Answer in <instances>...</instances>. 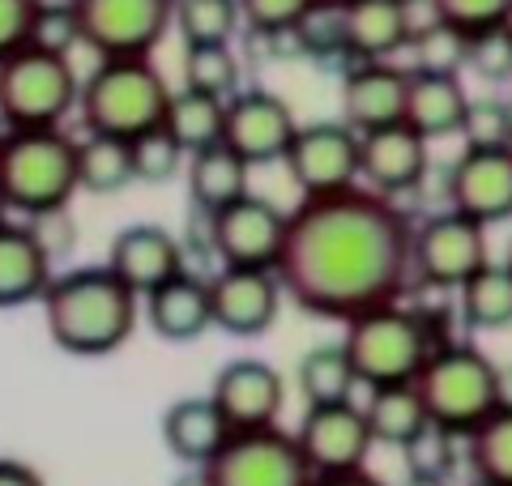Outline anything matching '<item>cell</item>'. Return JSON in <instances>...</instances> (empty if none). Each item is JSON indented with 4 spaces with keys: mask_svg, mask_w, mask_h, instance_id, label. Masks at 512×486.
Returning a JSON list of instances; mask_svg holds the SVG:
<instances>
[{
    "mask_svg": "<svg viewBox=\"0 0 512 486\" xmlns=\"http://www.w3.org/2000/svg\"><path fill=\"white\" fill-rule=\"evenodd\" d=\"M410 235V218L372 188L303 197L286 214L274 278L303 312L350 320L397 303L410 278Z\"/></svg>",
    "mask_w": 512,
    "mask_h": 486,
    "instance_id": "cell-1",
    "label": "cell"
},
{
    "mask_svg": "<svg viewBox=\"0 0 512 486\" xmlns=\"http://www.w3.org/2000/svg\"><path fill=\"white\" fill-rule=\"evenodd\" d=\"M39 303L52 342L64 354H77V359L116 354L133 337L141 316V299L107 265L60 273L47 282Z\"/></svg>",
    "mask_w": 512,
    "mask_h": 486,
    "instance_id": "cell-2",
    "label": "cell"
},
{
    "mask_svg": "<svg viewBox=\"0 0 512 486\" xmlns=\"http://www.w3.org/2000/svg\"><path fill=\"white\" fill-rule=\"evenodd\" d=\"M77 192V141L60 128H5L0 141V197L9 214L30 222L69 209Z\"/></svg>",
    "mask_w": 512,
    "mask_h": 486,
    "instance_id": "cell-3",
    "label": "cell"
},
{
    "mask_svg": "<svg viewBox=\"0 0 512 486\" xmlns=\"http://www.w3.org/2000/svg\"><path fill=\"white\" fill-rule=\"evenodd\" d=\"M171 86L150 60H99L82 86H77V111L86 133L133 141L163 124Z\"/></svg>",
    "mask_w": 512,
    "mask_h": 486,
    "instance_id": "cell-4",
    "label": "cell"
},
{
    "mask_svg": "<svg viewBox=\"0 0 512 486\" xmlns=\"http://www.w3.org/2000/svg\"><path fill=\"white\" fill-rule=\"evenodd\" d=\"M410 384L423 401L427 423L457 440H466L495 414V363L466 342L436 346Z\"/></svg>",
    "mask_w": 512,
    "mask_h": 486,
    "instance_id": "cell-5",
    "label": "cell"
},
{
    "mask_svg": "<svg viewBox=\"0 0 512 486\" xmlns=\"http://www.w3.org/2000/svg\"><path fill=\"white\" fill-rule=\"evenodd\" d=\"M338 346L346 354L350 371H355V384H367V388L410 384L427 363V354L436 350L423 316L402 303H384V307H372V312L350 316L346 337Z\"/></svg>",
    "mask_w": 512,
    "mask_h": 486,
    "instance_id": "cell-6",
    "label": "cell"
},
{
    "mask_svg": "<svg viewBox=\"0 0 512 486\" xmlns=\"http://www.w3.org/2000/svg\"><path fill=\"white\" fill-rule=\"evenodd\" d=\"M77 73L69 56L18 47L0 60V128H60L77 107Z\"/></svg>",
    "mask_w": 512,
    "mask_h": 486,
    "instance_id": "cell-7",
    "label": "cell"
},
{
    "mask_svg": "<svg viewBox=\"0 0 512 486\" xmlns=\"http://www.w3.org/2000/svg\"><path fill=\"white\" fill-rule=\"evenodd\" d=\"M175 0H77V35L99 60H150L171 30Z\"/></svg>",
    "mask_w": 512,
    "mask_h": 486,
    "instance_id": "cell-8",
    "label": "cell"
},
{
    "mask_svg": "<svg viewBox=\"0 0 512 486\" xmlns=\"http://www.w3.org/2000/svg\"><path fill=\"white\" fill-rule=\"evenodd\" d=\"M205 486H312V469L299 457L295 435L282 427L231 435L201 465Z\"/></svg>",
    "mask_w": 512,
    "mask_h": 486,
    "instance_id": "cell-9",
    "label": "cell"
},
{
    "mask_svg": "<svg viewBox=\"0 0 512 486\" xmlns=\"http://www.w3.org/2000/svg\"><path fill=\"white\" fill-rule=\"evenodd\" d=\"M487 256V226H478L461 214H436L410 235V269L436 290H461Z\"/></svg>",
    "mask_w": 512,
    "mask_h": 486,
    "instance_id": "cell-10",
    "label": "cell"
},
{
    "mask_svg": "<svg viewBox=\"0 0 512 486\" xmlns=\"http://www.w3.org/2000/svg\"><path fill=\"white\" fill-rule=\"evenodd\" d=\"M282 239L286 214L274 201L252 197V192L210 214V248L222 269H274Z\"/></svg>",
    "mask_w": 512,
    "mask_h": 486,
    "instance_id": "cell-11",
    "label": "cell"
},
{
    "mask_svg": "<svg viewBox=\"0 0 512 486\" xmlns=\"http://www.w3.org/2000/svg\"><path fill=\"white\" fill-rule=\"evenodd\" d=\"M282 162L303 197H329L359 180V133L342 120L303 124Z\"/></svg>",
    "mask_w": 512,
    "mask_h": 486,
    "instance_id": "cell-12",
    "label": "cell"
},
{
    "mask_svg": "<svg viewBox=\"0 0 512 486\" xmlns=\"http://www.w3.org/2000/svg\"><path fill=\"white\" fill-rule=\"evenodd\" d=\"M299 457L308 461L312 478H329V474H355L367 465L372 452V431L367 418L355 401H338V405H308L303 423L295 431Z\"/></svg>",
    "mask_w": 512,
    "mask_h": 486,
    "instance_id": "cell-13",
    "label": "cell"
},
{
    "mask_svg": "<svg viewBox=\"0 0 512 486\" xmlns=\"http://www.w3.org/2000/svg\"><path fill=\"white\" fill-rule=\"evenodd\" d=\"M295 111L269 90H235L222 111V145L248 167L282 162L295 141Z\"/></svg>",
    "mask_w": 512,
    "mask_h": 486,
    "instance_id": "cell-14",
    "label": "cell"
},
{
    "mask_svg": "<svg viewBox=\"0 0 512 486\" xmlns=\"http://www.w3.org/2000/svg\"><path fill=\"white\" fill-rule=\"evenodd\" d=\"M210 401L231 435L265 431V427H278L282 405H286V384L265 359H235L214 376Z\"/></svg>",
    "mask_w": 512,
    "mask_h": 486,
    "instance_id": "cell-15",
    "label": "cell"
},
{
    "mask_svg": "<svg viewBox=\"0 0 512 486\" xmlns=\"http://www.w3.org/2000/svg\"><path fill=\"white\" fill-rule=\"evenodd\" d=\"M448 205L478 226L512 218V150H466L448 171Z\"/></svg>",
    "mask_w": 512,
    "mask_h": 486,
    "instance_id": "cell-16",
    "label": "cell"
},
{
    "mask_svg": "<svg viewBox=\"0 0 512 486\" xmlns=\"http://www.w3.org/2000/svg\"><path fill=\"white\" fill-rule=\"evenodd\" d=\"M210 286V324L231 337H261L278 320L282 286L274 269H222Z\"/></svg>",
    "mask_w": 512,
    "mask_h": 486,
    "instance_id": "cell-17",
    "label": "cell"
},
{
    "mask_svg": "<svg viewBox=\"0 0 512 486\" xmlns=\"http://www.w3.org/2000/svg\"><path fill=\"white\" fill-rule=\"evenodd\" d=\"M107 269L116 273L137 299H146L150 290L171 282L175 273H184V248L167 226L137 222V226H124V231L111 239Z\"/></svg>",
    "mask_w": 512,
    "mask_h": 486,
    "instance_id": "cell-18",
    "label": "cell"
},
{
    "mask_svg": "<svg viewBox=\"0 0 512 486\" xmlns=\"http://www.w3.org/2000/svg\"><path fill=\"white\" fill-rule=\"evenodd\" d=\"M427 162H431L427 141L406 124H389L359 137V175L380 197H397V192L419 188L427 175Z\"/></svg>",
    "mask_w": 512,
    "mask_h": 486,
    "instance_id": "cell-19",
    "label": "cell"
},
{
    "mask_svg": "<svg viewBox=\"0 0 512 486\" xmlns=\"http://www.w3.org/2000/svg\"><path fill=\"white\" fill-rule=\"evenodd\" d=\"M406 81L410 73L397 64H355L342 81V124L355 133H376V128L402 124L406 116Z\"/></svg>",
    "mask_w": 512,
    "mask_h": 486,
    "instance_id": "cell-20",
    "label": "cell"
},
{
    "mask_svg": "<svg viewBox=\"0 0 512 486\" xmlns=\"http://www.w3.org/2000/svg\"><path fill=\"white\" fill-rule=\"evenodd\" d=\"M342 39L359 64L393 60L414 39L410 0H342Z\"/></svg>",
    "mask_w": 512,
    "mask_h": 486,
    "instance_id": "cell-21",
    "label": "cell"
},
{
    "mask_svg": "<svg viewBox=\"0 0 512 486\" xmlns=\"http://www.w3.org/2000/svg\"><path fill=\"white\" fill-rule=\"evenodd\" d=\"M146 320L163 342H197L210 324V286L197 273H175L146 295Z\"/></svg>",
    "mask_w": 512,
    "mask_h": 486,
    "instance_id": "cell-22",
    "label": "cell"
},
{
    "mask_svg": "<svg viewBox=\"0 0 512 486\" xmlns=\"http://www.w3.org/2000/svg\"><path fill=\"white\" fill-rule=\"evenodd\" d=\"M52 278V256H47L39 235L18 222L0 226V307L39 303Z\"/></svg>",
    "mask_w": 512,
    "mask_h": 486,
    "instance_id": "cell-23",
    "label": "cell"
},
{
    "mask_svg": "<svg viewBox=\"0 0 512 486\" xmlns=\"http://www.w3.org/2000/svg\"><path fill=\"white\" fill-rule=\"evenodd\" d=\"M466 107H470V94L457 73H410L402 124L414 128L423 141L453 137L461 120H466Z\"/></svg>",
    "mask_w": 512,
    "mask_h": 486,
    "instance_id": "cell-24",
    "label": "cell"
},
{
    "mask_svg": "<svg viewBox=\"0 0 512 486\" xmlns=\"http://www.w3.org/2000/svg\"><path fill=\"white\" fill-rule=\"evenodd\" d=\"M231 440L222 414L214 410L210 397H180L167 405L163 414V444L175 461H184L192 469H201L214 452Z\"/></svg>",
    "mask_w": 512,
    "mask_h": 486,
    "instance_id": "cell-25",
    "label": "cell"
},
{
    "mask_svg": "<svg viewBox=\"0 0 512 486\" xmlns=\"http://www.w3.org/2000/svg\"><path fill=\"white\" fill-rule=\"evenodd\" d=\"M248 171H252L248 162L231 154L222 141L188 154V192H192V201H197V209L218 214L222 205L239 201L248 192Z\"/></svg>",
    "mask_w": 512,
    "mask_h": 486,
    "instance_id": "cell-26",
    "label": "cell"
},
{
    "mask_svg": "<svg viewBox=\"0 0 512 486\" xmlns=\"http://www.w3.org/2000/svg\"><path fill=\"white\" fill-rule=\"evenodd\" d=\"M367 418V431H372V444H393L406 448L414 435H419L427 423L423 401L414 393V384H389V388H372L367 405H359Z\"/></svg>",
    "mask_w": 512,
    "mask_h": 486,
    "instance_id": "cell-27",
    "label": "cell"
},
{
    "mask_svg": "<svg viewBox=\"0 0 512 486\" xmlns=\"http://www.w3.org/2000/svg\"><path fill=\"white\" fill-rule=\"evenodd\" d=\"M222 111H227V103L210 99V94L171 90L167 111H163V128L180 141L184 154H197V150H205V145L222 141Z\"/></svg>",
    "mask_w": 512,
    "mask_h": 486,
    "instance_id": "cell-28",
    "label": "cell"
},
{
    "mask_svg": "<svg viewBox=\"0 0 512 486\" xmlns=\"http://www.w3.org/2000/svg\"><path fill=\"white\" fill-rule=\"evenodd\" d=\"M461 295V320L470 329H508L512 324V269L508 265H483L474 278L457 290Z\"/></svg>",
    "mask_w": 512,
    "mask_h": 486,
    "instance_id": "cell-29",
    "label": "cell"
},
{
    "mask_svg": "<svg viewBox=\"0 0 512 486\" xmlns=\"http://www.w3.org/2000/svg\"><path fill=\"white\" fill-rule=\"evenodd\" d=\"M133 184V162H128V141L86 133L77 141V188L111 197Z\"/></svg>",
    "mask_w": 512,
    "mask_h": 486,
    "instance_id": "cell-30",
    "label": "cell"
},
{
    "mask_svg": "<svg viewBox=\"0 0 512 486\" xmlns=\"http://www.w3.org/2000/svg\"><path fill=\"white\" fill-rule=\"evenodd\" d=\"M466 461L478 482L512 486V410H495L466 435Z\"/></svg>",
    "mask_w": 512,
    "mask_h": 486,
    "instance_id": "cell-31",
    "label": "cell"
},
{
    "mask_svg": "<svg viewBox=\"0 0 512 486\" xmlns=\"http://www.w3.org/2000/svg\"><path fill=\"white\" fill-rule=\"evenodd\" d=\"M299 393L308 405H338L355 393V371H350L342 346H312L299 363Z\"/></svg>",
    "mask_w": 512,
    "mask_h": 486,
    "instance_id": "cell-32",
    "label": "cell"
},
{
    "mask_svg": "<svg viewBox=\"0 0 512 486\" xmlns=\"http://www.w3.org/2000/svg\"><path fill=\"white\" fill-rule=\"evenodd\" d=\"M171 26L180 30V39L188 47L231 43L239 30V5L235 0H175Z\"/></svg>",
    "mask_w": 512,
    "mask_h": 486,
    "instance_id": "cell-33",
    "label": "cell"
},
{
    "mask_svg": "<svg viewBox=\"0 0 512 486\" xmlns=\"http://www.w3.org/2000/svg\"><path fill=\"white\" fill-rule=\"evenodd\" d=\"M184 90L210 94V99L227 103L239 90V60L231 43H210V47H188L184 52Z\"/></svg>",
    "mask_w": 512,
    "mask_h": 486,
    "instance_id": "cell-34",
    "label": "cell"
},
{
    "mask_svg": "<svg viewBox=\"0 0 512 486\" xmlns=\"http://www.w3.org/2000/svg\"><path fill=\"white\" fill-rule=\"evenodd\" d=\"M128 162H133V180L141 184H167L180 175V167L188 162V154L180 150V141H175L163 124L150 128V133H141L128 141Z\"/></svg>",
    "mask_w": 512,
    "mask_h": 486,
    "instance_id": "cell-35",
    "label": "cell"
},
{
    "mask_svg": "<svg viewBox=\"0 0 512 486\" xmlns=\"http://www.w3.org/2000/svg\"><path fill=\"white\" fill-rule=\"evenodd\" d=\"M414 69L410 73H457L466 64V47H470V35L461 30L444 26V22H431L423 30H414Z\"/></svg>",
    "mask_w": 512,
    "mask_h": 486,
    "instance_id": "cell-36",
    "label": "cell"
},
{
    "mask_svg": "<svg viewBox=\"0 0 512 486\" xmlns=\"http://www.w3.org/2000/svg\"><path fill=\"white\" fill-rule=\"evenodd\" d=\"M291 35L308 56H346L342 0H312V5L303 9V18L295 22Z\"/></svg>",
    "mask_w": 512,
    "mask_h": 486,
    "instance_id": "cell-37",
    "label": "cell"
},
{
    "mask_svg": "<svg viewBox=\"0 0 512 486\" xmlns=\"http://www.w3.org/2000/svg\"><path fill=\"white\" fill-rule=\"evenodd\" d=\"M402 457H406V474L410 478L448 482V478H453V469H457V435H448L440 427H423L402 448Z\"/></svg>",
    "mask_w": 512,
    "mask_h": 486,
    "instance_id": "cell-38",
    "label": "cell"
},
{
    "mask_svg": "<svg viewBox=\"0 0 512 486\" xmlns=\"http://www.w3.org/2000/svg\"><path fill=\"white\" fill-rule=\"evenodd\" d=\"M466 150H512V116L500 99H470L466 120L457 128Z\"/></svg>",
    "mask_w": 512,
    "mask_h": 486,
    "instance_id": "cell-39",
    "label": "cell"
},
{
    "mask_svg": "<svg viewBox=\"0 0 512 486\" xmlns=\"http://www.w3.org/2000/svg\"><path fill=\"white\" fill-rule=\"evenodd\" d=\"M466 64L483 81H491V86H504V81H512V18L500 22V26H491V30H478V35H470Z\"/></svg>",
    "mask_w": 512,
    "mask_h": 486,
    "instance_id": "cell-40",
    "label": "cell"
},
{
    "mask_svg": "<svg viewBox=\"0 0 512 486\" xmlns=\"http://www.w3.org/2000/svg\"><path fill=\"white\" fill-rule=\"evenodd\" d=\"M431 13L461 35H478L512 18V0H431Z\"/></svg>",
    "mask_w": 512,
    "mask_h": 486,
    "instance_id": "cell-41",
    "label": "cell"
},
{
    "mask_svg": "<svg viewBox=\"0 0 512 486\" xmlns=\"http://www.w3.org/2000/svg\"><path fill=\"white\" fill-rule=\"evenodd\" d=\"M235 5L239 22H248L256 35H291L312 0H235Z\"/></svg>",
    "mask_w": 512,
    "mask_h": 486,
    "instance_id": "cell-42",
    "label": "cell"
},
{
    "mask_svg": "<svg viewBox=\"0 0 512 486\" xmlns=\"http://www.w3.org/2000/svg\"><path fill=\"white\" fill-rule=\"evenodd\" d=\"M30 47H39V52H52V56H69L82 35H77V18L73 13H35V22H30Z\"/></svg>",
    "mask_w": 512,
    "mask_h": 486,
    "instance_id": "cell-43",
    "label": "cell"
},
{
    "mask_svg": "<svg viewBox=\"0 0 512 486\" xmlns=\"http://www.w3.org/2000/svg\"><path fill=\"white\" fill-rule=\"evenodd\" d=\"M30 22H35L30 0H0V60L9 52H18V47H26Z\"/></svg>",
    "mask_w": 512,
    "mask_h": 486,
    "instance_id": "cell-44",
    "label": "cell"
},
{
    "mask_svg": "<svg viewBox=\"0 0 512 486\" xmlns=\"http://www.w3.org/2000/svg\"><path fill=\"white\" fill-rule=\"evenodd\" d=\"M0 486H47V482L39 478V469H30L26 461L0 457Z\"/></svg>",
    "mask_w": 512,
    "mask_h": 486,
    "instance_id": "cell-45",
    "label": "cell"
},
{
    "mask_svg": "<svg viewBox=\"0 0 512 486\" xmlns=\"http://www.w3.org/2000/svg\"><path fill=\"white\" fill-rule=\"evenodd\" d=\"M495 410H512V363H495Z\"/></svg>",
    "mask_w": 512,
    "mask_h": 486,
    "instance_id": "cell-46",
    "label": "cell"
},
{
    "mask_svg": "<svg viewBox=\"0 0 512 486\" xmlns=\"http://www.w3.org/2000/svg\"><path fill=\"white\" fill-rule=\"evenodd\" d=\"M312 486H384L380 478H372L367 469H355V474H329V478H312Z\"/></svg>",
    "mask_w": 512,
    "mask_h": 486,
    "instance_id": "cell-47",
    "label": "cell"
},
{
    "mask_svg": "<svg viewBox=\"0 0 512 486\" xmlns=\"http://www.w3.org/2000/svg\"><path fill=\"white\" fill-rule=\"evenodd\" d=\"M30 9L35 13H73L77 0H30Z\"/></svg>",
    "mask_w": 512,
    "mask_h": 486,
    "instance_id": "cell-48",
    "label": "cell"
},
{
    "mask_svg": "<svg viewBox=\"0 0 512 486\" xmlns=\"http://www.w3.org/2000/svg\"><path fill=\"white\" fill-rule=\"evenodd\" d=\"M175 486H205V478H201V469H192V474H188V478H180V482H175Z\"/></svg>",
    "mask_w": 512,
    "mask_h": 486,
    "instance_id": "cell-49",
    "label": "cell"
},
{
    "mask_svg": "<svg viewBox=\"0 0 512 486\" xmlns=\"http://www.w3.org/2000/svg\"><path fill=\"white\" fill-rule=\"evenodd\" d=\"M406 486H448V482H431V478H406Z\"/></svg>",
    "mask_w": 512,
    "mask_h": 486,
    "instance_id": "cell-50",
    "label": "cell"
},
{
    "mask_svg": "<svg viewBox=\"0 0 512 486\" xmlns=\"http://www.w3.org/2000/svg\"><path fill=\"white\" fill-rule=\"evenodd\" d=\"M9 222V205H5V197H0V226Z\"/></svg>",
    "mask_w": 512,
    "mask_h": 486,
    "instance_id": "cell-51",
    "label": "cell"
},
{
    "mask_svg": "<svg viewBox=\"0 0 512 486\" xmlns=\"http://www.w3.org/2000/svg\"><path fill=\"white\" fill-rule=\"evenodd\" d=\"M504 265H508V269H512V243H508V261H504Z\"/></svg>",
    "mask_w": 512,
    "mask_h": 486,
    "instance_id": "cell-52",
    "label": "cell"
},
{
    "mask_svg": "<svg viewBox=\"0 0 512 486\" xmlns=\"http://www.w3.org/2000/svg\"><path fill=\"white\" fill-rule=\"evenodd\" d=\"M470 486H491V482H478V478H474V482H470Z\"/></svg>",
    "mask_w": 512,
    "mask_h": 486,
    "instance_id": "cell-53",
    "label": "cell"
},
{
    "mask_svg": "<svg viewBox=\"0 0 512 486\" xmlns=\"http://www.w3.org/2000/svg\"><path fill=\"white\" fill-rule=\"evenodd\" d=\"M0 141H5V128H0Z\"/></svg>",
    "mask_w": 512,
    "mask_h": 486,
    "instance_id": "cell-54",
    "label": "cell"
}]
</instances>
